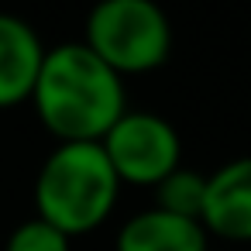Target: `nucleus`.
<instances>
[{
    "mask_svg": "<svg viewBox=\"0 0 251 251\" xmlns=\"http://www.w3.org/2000/svg\"><path fill=\"white\" fill-rule=\"evenodd\" d=\"M31 103L45 131L55 134L59 145H100L127 110L121 76L107 62H100L83 42L45 49Z\"/></svg>",
    "mask_w": 251,
    "mask_h": 251,
    "instance_id": "1",
    "label": "nucleus"
},
{
    "mask_svg": "<svg viewBox=\"0 0 251 251\" xmlns=\"http://www.w3.org/2000/svg\"><path fill=\"white\" fill-rule=\"evenodd\" d=\"M121 179L103 145H55L35 179V217L59 227L62 234H90L117 206Z\"/></svg>",
    "mask_w": 251,
    "mask_h": 251,
    "instance_id": "2",
    "label": "nucleus"
},
{
    "mask_svg": "<svg viewBox=\"0 0 251 251\" xmlns=\"http://www.w3.org/2000/svg\"><path fill=\"white\" fill-rule=\"evenodd\" d=\"M83 45L117 76L151 73L172 52V25L151 0H103L86 18Z\"/></svg>",
    "mask_w": 251,
    "mask_h": 251,
    "instance_id": "3",
    "label": "nucleus"
},
{
    "mask_svg": "<svg viewBox=\"0 0 251 251\" xmlns=\"http://www.w3.org/2000/svg\"><path fill=\"white\" fill-rule=\"evenodd\" d=\"M117 179L134 186H158L182 165V141L176 127L151 110H124V117L100 141Z\"/></svg>",
    "mask_w": 251,
    "mask_h": 251,
    "instance_id": "4",
    "label": "nucleus"
},
{
    "mask_svg": "<svg viewBox=\"0 0 251 251\" xmlns=\"http://www.w3.org/2000/svg\"><path fill=\"white\" fill-rule=\"evenodd\" d=\"M203 227L224 241H251V155L206 176Z\"/></svg>",
    "mask_w": 251,
    "mask_h": 251,
    "instance_id": "5",
    "label": "nucleus"
},
{
    "mask_svg": "<svg viewBox=\"0 0 251 251\" xmlns=\"http://www.w3.org/2000/svg\"><path fill=\"white\" fill-rule=\"evenodd\" d=\"M42 62L45 45L35 28L14 14H0V110L31 100Z\"/></svg>",
    "mask_w": 251,
    "mask_h": 251,
    "instance_id": "6",
    "label": "nucleus"
},
{
    "mask_svg": "<svg viewBox=\"0 0 251 251\" xmlns=\"http://www.w3.org/2000/svg\"><path fill=\"white\" fill-rule=\"evenodd\" d=\"M206 237L210 234L200 220L172 217L151 206L145 213H134L121 227L117 251H210Z\"/></svg>",
    "mask_w": 251,
    "mask_h": 251,
    "instance_id": "7",
    "label": "nucleus"
},
{
    "mask_svg": "<svg viewBox=\"0 0 251 251\" xmlns=\"http://www.w3.org/2000/svg\"><path fill=\"white\" fill-rule=\"evenodd\" d=\"M203 203H206V176L186 165H179L155 186V210H165L172 217L203 224Z\"/></svg>",
    "mask_w": 251,
    "mask_h": 251,
    "instance_id": "8",
    "label": "nucleus"
},
{
    "mask_svg": "<svg viewBox=\"0 0 251 251\" xmlns=\"http://www.w3.org/2000/svg\"><path fill=\"white\" fill-rule=\"evenodd\" d=\"M4 251H69V234L45 224L42 217H31L11 230Z\"/></svg>",
    "mask_w": 251,
    "mask_h": 251,
    "instance_id": "9",
    "label": "nucleus"
}]
</instances>
